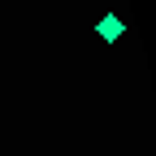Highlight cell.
Returning a JSON list of instances; mask_svg holds the SVG:
<instances>
[{"label":"cell","instance_id":"6da1fadb","mask_svg":"<svg viewBox=\"0 0 156 156\" xmlns=\"http://www.w3.org/2000/svg\"><path fill=\"white\" fill-rule=\"evenodd\" d=\"M95 35H100L104 44H117V39L126 35V22H122V17H113V13H108V17H100V22H95Z\"/></svg>","mask_w":156,"mask_h":156}]
</instances>
